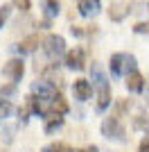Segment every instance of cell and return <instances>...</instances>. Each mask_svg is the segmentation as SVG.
I'll use <instances>...</instances> for the list:
<instances>
[{"mask_svg":"<svg viewBox=\"0 0 149 152\" xmlns=\"http://www.w3.org/2000/svg\"><path fill=\"white\" fill-rule=\"evenodd\" d=\"M102 134H104L108 141H127V129H124L122 121H120V116H108L102 121Z\"/></svg>","mask_w":149,"mask_h":152,"instance_id":"obj_1","label":"cell"},{"mask_svg":"<svg viewBox=\"0 0 149 152\" xmlns=\"http://www.w3.org/2000/svg\"><path fill=\"white\" fill-rule=\"evenodd\" d=\"M43 52L50 59H59L66 55V39L61 34H48L43 41Z\"/></svg>","mask_w":149,"mask_h":152,"instance_id":"obj_2","label":"cell"},{"mask_svg":"<svg viewBox=\"0 0 149 152\" xmlns=\"http://www.w3.org/2000/svg\"><path fill=\"white\" fill-rule=\"evenodd\" d=\"M32 93L38 95L41 100L45 102V104H50V102H54L56 98H59V91H56V84L48 82V80H41V82H34L32 84Z\"/></svg>","mask_w":149,"mask_h":152,"instance_id":"obj_3","label":"cell"},{"mask_svg":"<svg viewBox=\"0 0 149 152\" xmlns=\"http://www.w3.org/2000/svg\"><path fill=\"white\" fill-rule=\"evenodd\" d=\"M2 73H5V77H9V82H12V84L20 82V77H23V73H25L23 59H12V61H7Z\"/></svg>","mask_w":149,"mask_h":152,"instance_id":"obj_4","label":"cell"},{"mask_svg":"<svg viewBox=\"0 0 149 152\" xmlns=\"http://www.w3.org/2000/svg\"><path fill=\"white\" fill-rule=\"evenodd\" d=\"M66 66L70 70H84V66H86V52L81 50V48L68 50L66 52Z\"/></svg>","mask_w":149,"mask_h":152,"instance_id":"obj_5","label":"cell"},{"mask_svg":"<svg viewBox=\"0 0 149 152\" xmlns=\"http://www.w3.org/2000/svg\"><path fill=\"white\" fill-rule=\"evenodd\" d=\"M72 91H74V98H77L79 102L90 100V95H93V86H90V82H88V80H74Z\"/></svg>","mask_w":149,"mask_h":152,"instance_id":"obj_6","label":"cell"},{"mask_svg":"<svg viewBox=\"0 0 149 152\" xmlns=\"http://www.w3.org/2000/svg\"><path fill=\"white\" fill-rule=\"evenodd\" d=\"M127 89L131 91V93H142L145 91V77L138 73V70H131L129 75H127Z\"/></svg>","mask_w":149,"mask_h":152,"instance_id":"obj_7","label":"cell"},{"mask_svg":"<svg viewBox=\"0 0 149 152\" xmlns=\"http://www.w3.org/2000/svg\"><path fill=\"white\" fill-rule=\"evenodd\" d=\"M79 14L84 18H90V16H97L99 9H102V2L99 0H79Z\"/></svg>","mask_w":149,"mask_h":152,"instance_id":"obj_8","label":"cell"},{"mask_svg":"<svg viewBox=\"0 0 149 152\" xmlns=\"http://www.w3.org/2000/svg\"><path fill=\"white\" fill-rule=\"evenodd\" d=\"M38 45H41L38 34H32V37H25L23 41L18 43V52H20V55H32V52L36 50Z\"/></svg>","mask_w":149,"mask_h":152,"instance_id":"obj_9","label":"cell"},{"mask_svg":"<svg viewBox=\"0 0 149 152\" xmlns=\"http://www.w3.org/2000/svg\"><path fill=\"white\" fill-rule=\"evenodd\" d=\"M124 52H118V55H113L111 57V64H108V68H111V75L113 77H120L124 75Z\"/></svg>","mask_w":149,"mask_h":152,"instance_id":"obj_10","label":"cell"},{"mask_svg":"<svg viewBox=\"0 0 149 152\" xmlns=\"http://www.w3.org/2000/svg\"><path fill=\"white\" fill-rule=\"evenodd\" d=\"M111 107V89L104 86V89H97V111H106Z\"/></svg>","mask_w":149,"mask_h":152,"instance_id":"obj_11","label":"cell"},{"mask_svg":"<svg viewBox=\"0 0 149 152\" xmlns=\"http://www.w3.org/2000/svg\"><path fill=\"white\" fill-rule=\"evenodd\" d=\"M43 77L48 80V82H52V84H59L63 82V77H61V73H59V68H56V64H50V66H45L43 68Z\"/></svg>","mask_w":149,"mask_h":152,"instance_id":"obj_12","label":"cell"},{"mask_svg":"<svg viewBox=\"0 0 149 152\" xmlns=\"http://www.w3.org/2000/svg\"><path fill=\"white\" fill-rule=\"evenodd\" d=\"M90 80L95 82V86H97V89L108 86V80H106V75L102 73V68H99L97 64H93V68H90Z\"/></svg>","mask_w":149,"mask_h":152,"instance_id":"obj_13","label":"cell"},{"mask_svg":"<svg viewBox=\"0 0 149 152\" xmlns=\"http://www.w3.org/2000/svg\"><path fill=\"white\" fill-rule=\"evenodd\" d=\"M43 12L48 18H52V16H59V12H61V5H59V0H43Z\"/></svg>","mask_w":149,"mask_h":152,"instance_id":"obj_14","label":"cell"},{"mask_svg":"<svg viewBox=\"0 0 149 152\" xmlns=\"http://www.w3.org/2000/svg\"><path fill=\"white\" fill-rule=\"evenodd\" d=\"M127 12H129V9H124L122 2H113L111 9H108V16H111L113 20H122L124 16H127Z\"/></svg>","mask_w":149,"mask_h":152,"instance_id":"obj_15","label":"cell"},{"mask_svg":"<svg viewBox=\"0 0 149 152\" xmlns=\"http://www.w3.org/2000/svg\"><path fill=\"white\" fill-rule=\"evenodd\" d=\"M61 125H63V116H56V118H48V123H45V134H54Z\"/></svg>","mask_w":149,"mask_h":152,"instance_id":"obj_16","label":"cell"},{"mask_svg":"<svg viewBox=\"0 0 149 152\" xmlns=\"http://www.w3.org/2000/svg\"><path fill=\"white\" fill-rule=\"evenodd\" d=\"M12 111H14L12 102L7 100V98H0V118H9V116H12Z\"/></svg>","mask_w":149,"mask_h":152,"instance_id":"obj_17","label":"cell"},{"mask_svg":"<svg viewBox=\"0 0 149 152\" xmlns=\"http://www.w3.org/2000/svg\"><path fill=\"white\" fill-rule=\"evenodd\" d=\"M133 125H136V129L149 134V116H138L136 121H133Z\"/></svg>","mask_w":149,"mask_h":152,"instance_id":"obj_18","label":"cell"},{"mask_svg":"<svg viewBox=\"0 0 149 152\" xmlns=\"http://www.w3.org/2000/svg\"><path fill=\"white\" fill-rule=\"evenodd\" d=\"M131 70H136V57H133V55H127V57H124V75H129Z\"/></svg>","mask_w":149,"mask_h":152,"instance_id":"obj_19","label":"cell"},{"mask_svg":"<svg viewBox=\"0 0 149 152\" xmlns=\"http://www.w3.org/2000/svg\"><path fill=\"white\" fill-rule=\"evenodd\" d=\"M9 14H12V7H9V5H2V7H0V30L5 27L7 18H9Z\"/></svg>","mask_w":149,"mask_h":152,"instance_id":"obj_20","label":"cell"},{"mask_svg":"<svg viewBox=\"0 0 149 152\" xmlns=\"http://www.w3.org/2000/svg\"><path fill=\"white\" fill-rule=\"evenodd\" d=\"M115 109H118V114L129 111V109H131V100H118V102H115Z\"/></svg>","mask_w":149,"mask_h":152,"instance_id":"obj_21","label":"cell"},{"mask_svg":"<svg viewBox=\"0 0 149 152\" xmlns=\"http://www.w3.org/2000/svg\"><path fill=\"white\" fill-rule=\"evenodd\" d=\"M43 152H68V150H66V145H61V143H50L48 148H43Z\"/></svg>","mask_w":149,"mask_h":152,"instance_id":"obj_22","label":"cell"},{"mask_svg":"<svg viewBox=\"0 0 149 152\" xmlns=\"http://www.w3.org/2000/svg\"><path fill=\"white\" fill-rule=\"evenodd\" d=\"M16 93V84H9V86H2L0 89V98H9V95Z\"/></svg>","mask_w":149,"mask_h":152,"instance_id":"obj_23","label":"cell"},{"mask_svg":"<svg viewBox=\"0 0 149 152\" xmlns=\"http://www.w3.org/2000/svg\"><path fill=\"white\" fill-rule=\"evenodd\" d=\"M133 32H136V34H147L149 32V23H138V25L133 27Z\"/></svg>","mask_w":149,"mask_h":152,"instance_id":"obj_24","label":"cell"},{"mask_svg":"<svg viewBox=\"0 0 149 152\" xmlns=\"http://www.w3.org/2000/svg\"><path fill=\"white\" fill-rule=\"evenodd\" d=\"M14 2H16L23 12H27V9H30V0H14Z\"/></svg>","mask_w":149,"mask_h":152,"instance_id":"obj_25","label":"cell"},{"mask_svg":"<svg viewBox=\"0 0 149 152\" xmlns=\"http://www.w3.org/2000/svg\"><path fill=\"white\" fill-rule=\"evenodd\" d=\"M138 152H149V139H145L142 143H140V148H138Z\"/></svg>","mask_w":149,"mask_h":152,"instance_id":"obj_26","label":"cell"},{"mask_svg":"<svg viewBox=\"0 0 149 152\" xmlns=\"http://www.w3.org/2000/svg\"><path fill=\"white\" fill-rule=\"evenodd\" d=\"M79 152H99V150H97V145H88V148H84V150H79Z\"/></svg>","mask_w":149,"mask_h":152,"instance_id":"obj_27","label":"cell"},{"mask_svg":"<svg viewBox=\"0 0 149 152\" xmlns=\"http://www.w3.org/2000/svg\"><path fill=\"white\" fill-rule=\"evenodd\" d=\"M147 100H149V86H147Z\"/></svg>","mask_w":149,"mask_h":152,"instance_id":"obj_28","label":"cell"}]
</instances>
